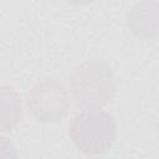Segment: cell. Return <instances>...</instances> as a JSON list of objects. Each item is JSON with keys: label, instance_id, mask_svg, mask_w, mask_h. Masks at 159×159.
<instances>
[{"label": "cell", "instance_id": "1", "mask_svg": "<svg viewBox=\"0 0 159 159\" xmlns=\"http://www.w3.org/2000/svg\"><path fill=\"white\" fill-rule=\"evenodd\" d=\"M70 89L78 107L102 108L113 99L117 81L107 63L97 60L86 61L72 70Z\"/></svg>", "mask_w": 159, "mask_h": 159}, {"label": "cell", "instance_id": "2", "mask_svg": "<svg viewBox=\"0 0 159 159\" xmlns=\"http://www.w3.org/2000/svg\"><path fill=\"white\" fill-rule=\"evenodd\" d=\"M68 135L82 153L88 155L103 154L114 144L116 120L112 114L101 108H86L71 119Z\"/></svg>", "mask_w": 159, "mask_h": 159}, {"label": "cell", "instance_id": "3", "mask_svg": "<svg viewBox=\"0 0 159 159\" xmlns=\"http://www.w3.org/2000/svg\"><path fill=\"white\" fill-rule=\"evenodd\" d=\"M27 108L39 122L55 123L67 117L70 96L65 84L55 78H45L32 86L27 93Z\"/></svg>", "mask_w": 159, "mask_h": 159}, {"label": "cell", "instance_id": "4", "mask_svg": "<svg viewBox=\"0 0 159 159\" xmlns=\"http://www.w3.org/2000/svg\"><path fill=\"white\" fill-rule=\"evenodd\" d=\"M22 114L19 93L10 86H0V132H9L17 125Z\"/></svg>", "mask_w": 159, "mask_h": 159}, {"label": "cell", "instance_id": "5", "mask_svg": "<svg viewBox=\"0 0 159 159\" xmlns=\"http://www.w3.org/2000/svg\"><path fill=\"white\" fill-rule=\"evenodd\" d=\"M15 148L5 137H0V157H16Z\"/></svg>", "mask_w": 159, "mask_h": 159}, {"label": "cell", "instance_id": "6", "mask_svg": "<svg viewBox=\"0 0 159 159\" xmlns=\"http://www.w3.org/2000/svg\"><path fill=\"white\" fill-rule=\"evenodd\" d=\"M68 1L75 4V5H87V4L92 2L93 0H68Z\"/></svg>", "mask_w": 159, "mask_h": 159}]
</instances>
